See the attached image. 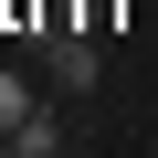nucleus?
<instances>
[{
    "label": "nucleus",
    "instance_id": "obj_2",
    "mask_svg": "<svg viewBox=\"0 0 158 158\" xmlns=\"http://www.w3.org/2000/svg\"><path fill=\"white\" fill-rule=\"evenodd\" d=\"M32 116H42V106H32V85H21V74H11V63H0V137H21Z\"/></svg>",
    "mask_w": 158,
    "mask_h": 158
},
{
    "label": "nucleus",
    "instance_id": "obj_1",
    "mask_svg": "<svg viewBox=\"0 0 158 158\" xmlns=\"http://www.w3.org/2000/svg\"><path fill=\"white\" fill-rule=\"evenodd\" d=\"M42 63H53V85H63V95H85L95 74H106V53H95V32H42Z\"/></svg>",
    "mask_w": 158,
    "mask_h": 158
}]
</instances>
